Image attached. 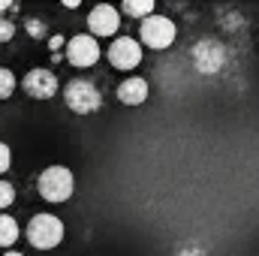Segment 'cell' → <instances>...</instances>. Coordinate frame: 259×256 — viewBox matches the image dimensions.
Instances as JSON below:
<instances>
[{"instance_id": "cell-1", "label": "cell", "mask_w": 259, "mask_h": 256, "mask_svg": "<svg viewBox=\"0 0 259 256\" xmlns=\"http://www.w3.org/2000/svg\"><path fill=\"white\" fill-rule=\"evenodd\" d=\"M27 241L36 250H52L64 241V223L55 214H33L27 223Z\"/></svg>"}, {"instance_id": "cell-2", "label": "cell", "mask_w": 259, "mask_h": 256, "mask_svg": "<svg viewBox=\"0 0 259 256\" xmlns=\"http://www.w3.org/2000/svg\"><path fill=\"white\" fill-rule=\"evenodd\" d=\"M64 100L75 115H94V112H100V106H103V94H100L97 84L88 81V78H72L64 88Z\"/></svg>"}, {"instance_id": "cell-3", "label": "cell", "mask_w": 259, "mask_h": 256, "mask_svg": "<svg viewBox=\"0 0 259 256\" xmlns=\"http://www.w3.org/2000/svg\"><path fill=\"white\" fill-rule=\"evenodd\" d=\"M36 190H39V196L46 202H66L72 196V190H75V178H72V172L66 166H49L39 175Z\"/></svg>"}, {"instance_id": "cell-4", "label": "cell", "mask_w": 259, "mask_h": 256, "mask_svg": "<svg viewBox=\"0 0 259 256\" xmlns=\"http://www.w3.org/2000/svg\"><path fill=\"white\" fill-rule=\"evenodd\" d=\"M175 21L172 18H166V15H148L145 21H142V42L145 46H151L154 52H163V49H169L172 42H175Z\"/></svg>"}, {"instance_id": "cell-5", "label": "cell", "mask_w": 259, "mask_h": 256, "mask_svg": "<svg viewBox=\"0 0 259 256\" xmlns=\"http://www.w3.org/2000/svg\"><path fill=\"white\" fill-rule=\"evenodd\" d=\"M226 49L217 42V39H202L199 46L193 49V64L199 72H205V75H214V72H220L223 64H226Z\"/></svg>"}, {"instance_id": "cell-6", "label": "cell", "mask_w": 259, "mask_h": 256, "mask_svg": "<svg viewBox=\"0 0 259 256\" xmlns=\"http://www.w3.org/2000/svg\"><path fill=\"white\" fill-rule=\"evenodd\" d=\"M21 84H24V91H27L33 100H52V97L58 94V75H55L52 69H46V66L30 69Z\"/></svg>"}, {"instance_id": "cell-7", "label": "cell", "mask_w": 259, "mask_h": 256, "mask_svg": "<svg viewBox=\"0 0 259 256\" xmlns=\"http://www.w3.org/2000/svg\"><path fill=\"white\" fill-rule=\"evenodd\" d=\"M142 61V46L133 36H118L109 46V64L115 69H136Z\"/></svg>"}, {"instance_id": "cell-8", "label": "cell", "mask_w": 259, "mask_h": 256, "mask_svg": "<svg viewBox=\"0 0 259 256\" xmlns=\"http://www.w3.org/2000/svg\"><path fill=\"white\" fill-rule=\"evenodd\" d=\"M88 27H91L94 36H115L118 27H121V15H118L115 6L100 3V6L91 9V15H88Z\"/></svg>"}, {"instance_id": "cell-9", "label": "cell", "mask_w": 259, "mask_h": 256, "mask_svg": "<svg viewBox=\"0 0 259 256\" xmlns=\"http://www.w3.org/2000/svg\"><path fill=\"white\" fill-rule=\"evenodd\" d=\"M66 61L72 66H94L100 61V46H97V39L94 36H72L69 39V46H66Z\"/></svg>"}, {"instance_id": "cell-10", "label": "cell", "mask_w": 259, "mask_h": 256, "mask_svg": "<svg viewBox=\"0 0 259 256\" xmlns=\"http://www.w3.org/2000/svg\"><path fill=\"white\" fill-rule=\"evenodd\" d=\"M118 100L124 106H142L148 100V81L145 78H127L118 88Z\"/></svg>"}, {"instance_id": "cell-11", "label": "cell", "mask_w": 259, "mask_h": 256, "mask_svg": "<svg viewBox=\"0 0 259 256\" xmlns=\"http://www.w3.org/2000/svg\"><path fill=\"white\" fill-rule=\"evenodd\" d=\"M18 223L9 217V214H0V247H12L18 241Z\"/></svg>"}, {"instance_id": "cell-12", "label": "cell", "mask_w": 259, "mask_h": 256, "mask_svg": "<svg viewBox=\"0 0 259 256\" xmlns=\"http://www.w3.org/2000/svg\"><path fill=\"white\" fill-rule=\"evenodd\" d=\"M121 9L136 18H148V15H154V0H124Z\"/></svg>"}, {"instance_id": "cell-13", "label": "cell", "mask_w": 259, "mask_h": 256, "mask_svg": "<svg viewBox=\"0 0 259 256\" xmlns=\"http://www.w3.org/2000/svg\"><path fill=\"white\" fill-rule=\"evenodd\" d=\"M12 91H15V75H12V69H0V100H6Z\"/></svg>"}, {"instance_id": "cell-14", "label": "cell", "mask_w": 259, "mask_h": 256, "mask_svg": "<svg viewBox=\"0 0 259 256\" xmlns=\"http://www.w3.org/2000/svg\"><path fill=\"white\" fill-rule=\"evenodd\" d=\"M15 202V187L9 181H0V208H9Z\"/></svg>"}, {"instance_id": "cell-15", "label": "cell", "mask_w": 259, "mask_h": 256, "mask_svg": "<svg viewBox=\"0 0 259 256\" xmlns=\"http://www.w3.org/2000/svg\"><path fill=\"white\" fill-rule=\"evenodd\" d=\"M15 36V24L9 18H0V42H9Z\"/></svg>"}, {"instance_id": "cell-16", "label": "cell", "mask_w": 259, "mask_h": 256, "mask_svg": "<svg viewBox=\"0 0 259 256\" xmlns=\"http://www.w3.org/2000/svg\"><path fill=\"white\" fill-rule=\"evenodd\" d=\"M9 166H12V151H9V145L0 142V175H3Z\"/></svg>"}, {"instance_id": "cell-17", "label": "cell", "mask_w": 259, "mask_h": 256, "mask_svg": "<svg viewBox=\"0 0 259 256\" xmlns=\"http://www.w3.org/2000/svg\"><path fill=\"white\" fill-rule=\"evenodd\" d=\"M27 33H30V36H42V33H46V24H42L39 18H30V21H27Z\"/></svg>"}, {"instance_id": "cell-18", "label": "cell", "mask_w": 259, "mask_h": 256, "mask_svg": "<svg viewBox=\"0 0 259 256\" xmlns=\"http://www.w3.org/2000/svg\"><path fill=\"white\" fill-rule=\"evenodd\" d=\"M3 9H15V3H6V0H0V12Z\"/></svg>"}, {"instance_id": "cell-19", "label": "cell", "mask_w": 259, "mask_h": 256, "mask_svg": "<svg viewBox=\"0 0 259 256\" xmlns=\"http://www.w3.org/2000/svg\"><path fill=\"white\" fill-rule=\"evenodd\" d=\"M3 256H24V253H15V250H6Z\"/></svg>"}]
</instances>
